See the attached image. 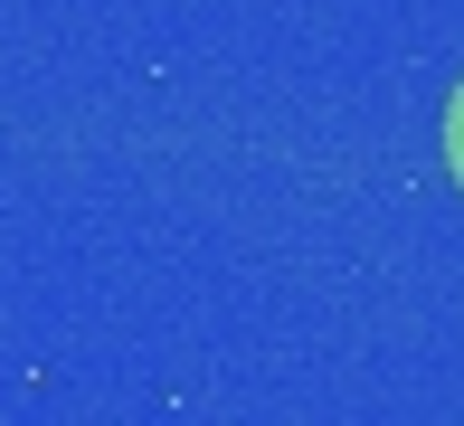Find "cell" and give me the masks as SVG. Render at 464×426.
<instances>
[{"label": "cell", "instance_id": "1", "mask_svg": "<svg viewBox=\"0 0 464 426\" xmlns=\"http://www.w3.org/2000/svg\"><path fill=\"white\" fill-rule=\"evenodd\" d=\"M446 170H455V189H464V85H455V104H446Z\"/></svg>", "mask_w": 464, "mask_h": 426}]
</instances>
